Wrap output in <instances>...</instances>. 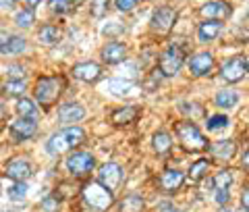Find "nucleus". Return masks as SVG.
Here are the masks:
<instances>
[{"instance_id": "1", "label": "nucleus", "mask_w": 249, "mask_h": 212, "mask_svg": "<svg viewBox=\"0 0 249 212\" xmlns=\"http://www.w3.org/2000/svg\"><path fill=\"white\" fill-rule=\"evenodd\" d=\"M83 139H85V131L81 127H67L58 133H54L48 139L46 150H48V154H62V152L73 150L75 146L83 144Z\"/></svg>"}, {"instance_id": "2", "label": "nucleus", "mask_w": 249, "mask_h": 212, "mask_svg": "<svg viewBox=\"0 0 249 212\" xmlns=\"http://www.w3.org/2000/svg\"><path fill=\"white\" fill-rule=\"evenodd\" d=\"M83 200L88 202V206L93 208V210H98V212H104L112 206V192L110 190H106V187L102 183H98V181H91L83 187Z\"/></svg>"}, {"instance_id": "3", "label": "nucleus", "mask_w": 249, "mask_h": 212, "mask_svg": "<svg viewBox=\"0 0 249 212\" xmlns=\"http://www.w3.org/2000/svg\"><path fill=\"white\" fill-rule=\"evenodd\" d=\"M177 135L181 139V144L185 146V150H189V152H199L208 148V141L201 135V131L189 121H183L177 125Z\"/></svg>"}, {"instance_id": "4", "label": "nucleus", "mask_w": 249, "mask_h": 212, "mask_svg": "<svg viewBox=\"0 0 249 212\" xmlns=\"http://www.w3.org/2000/svg\"><path fill=\"white\" fill-rule=\"evenodd\" d=\"M62 92V79L60 77H42L36 85V98L42 106H52L58 100Z\"/></svg>"}, {"instance_id": "5", "label": "nucleus", "mask_w": 249, "mask_h": 212, "mask_svg": "<svg viewBox=\"0 0 249 212\" xmlns=\"http://www.w3.org/2000/svg\"><path fill=\"white\" fill-rule=\"evenodd\" d=\"M185 62V52L181 50V46H168L164 54L160 57V75L164 77H173L181 71Z\"/></svg>"}, {"instance_id": "6", "label": "nucleus", "mask_w": 249, "mask_h": 212, "mask_svg": "<svg viewBox=\"0 0 249 212\" xmlns=\"http://www.w3.org/2000/svg\"><path fill=\"white\" fill-rule=\"evenodd\" d=\"M177 21V11L173 6H158V9L154 11L152 15V29L158 31V34H168L170 29H173Z\"/></svg>"}, {"instance_id": "7", "label": "nucleus", "mask_w": 249, "mask_h": 212, "mask_svg": "<svg viewBox=\"0 0 249 212\" xmlns=\"http://www.w3.org/2000/svg\"><path fill=\"white\" fill-rule=\"evenodd\" d=\"M247 73V58L245 57H235L231 58L229 62H224L220 69V77L227 83H237L245 77Z\"/></svg>"}, {"instance_id": "8", "label": "nucleus", "mask_w": 249, "mask_h": 212, "mask_svg": "<svg viewBox=\"0 0 249 212\" xmlns=\"http://www.w3.org/2000/svg\"><path fill=\"white\" fill-rule=\"evenodd\" d=\"M67 169L71 171V175L83 177L93 169V156L88 152H75L67 158Z\"/></svg>"}, {"instance_id": "9", "label": "nucleus", "mask_w": 249, "mask_h": 212, "mask_svg": "<svg viewBox=\"0 0 249 212\" xmlns=\"http://www.w3.org/2000/svg\"><path fill=\"white\" fill-rule=\"evenodd\" d=\"M100 181L98 183H102L106 190H116L119 187V183H121V179H123V169L119 167L116 162H108V164H104L102 169H100Z\"/></svg>"}, {"instance_id": "10", "label": "nucleus", "mask_w": 249, "mask_h": 212, "mask_svg": "<svg viewBox=\"0 0 249 212\" xmlns=\"http://www.w3.org/2000/svg\"><path fill=\"white\" fill-rule=\"evenodd\" d=\"M36 131H37V123L31 119V116H21V119H17V121L11 125L13 137H15V139H19V141L34 137V135H36Z\"/></svg>"}, {"instance_id": "11", "label": "nucleus", "mask_w": 249, "mask_h": 212, "mask_svg": "<svg viewBox=\"0 0 249 212\" xmlns=\"http://www.w3.org/2000/svg\"><path fill=\"white\" fill-rule=\"evenodd\" d=\"M201 15H204L206 19H214V21H220V19H227L231 17V4L229 2H222V0H212V2H206L201 6Z\"/></svg>"}, {"instance_id": "12", "label": "nucleus", "mask_w": 249, "mask_h": 212, "mask_svg": "<svg viewBox=\"0 0 249 212\" xmlns=\"http://www.w3.org/2000/svg\"><path fill=\"white\" fill-rule=\"evenodd\" d=\"M100 73H102V69H100V65H96V62H81V65L73 67V77L79 81H85V83L98 81Z\"/></svg>"}, {"instance_id": "13", "label": "nucleus", "mask_w": 249, "mask_h": 212, "mask_svg": "<svg viewBox=\"0 0 249 212\" xmlns=\"http://www.w3.org/2000/svg\"><path fill=\"white\" fill-rule=\"evenodd\" d=\"M212 67H214V54L212 52H199V54H196V57L189 60L191 73L197 75V77L208 75L210 71H212Z\"/></svg>"}, {"instance_id": "14", "label": "nucleus", "mask_w": 249, "mask_h": 212, "mask_svg": "<svg viewBox=\"0 0 249 212\" xmlns=\"http://www.w3.org/2000/svg\"><path fill=\"white\" fill-rule=\"evenodd\" d=\"M6 175H9L13 181H25L31 175V164L25 158H15L9 162V167H6Z\"/></svg>"}, {"instance_id": "15", "label": "nucleus", "mask_w": 249, "mask_h": 212, "mask_svg": "<svg viewBox=\"0 0 249 212\" xmlns=\"http://www.w3.org/2000/svg\"><path fill=\"white\" fill-rule=\"evenodd\" d=\"M104 90L108 94H112V96H129V94H133L137 90V85L129 79H108L104 81Z\"/></svg>"}, {"instance_id": "16", "label": "nucleus", "mask_w": 249, "mask_h": 212, "mask_svg": "<svg viewBox=\"0 0 249 212\" xmlns=\"http://www.w3.org/2000/svg\"><path fill=\"white\" fill-rule=\"evenodd\" d=\"M220 31H222V23H220V21L206 19V21H204V23H201V25H199V29H197V38H199V42L208 44V42L216 40Z\"/></svg>"}, {"instance_id": "17", "label": "nucleus", "mask_w": 249, "mask_h": 212, "mask_svg": "<svg viewBox=\"0 0 249 212\" xmlns=\"http://www.w3.org/2000/svg\"><path fill=\"white\" fill-rule=\"evenodd\" d=\"M124 54H127V46L121 42H110L108 46L102 48V58L108 65H116V62L124 60Z\"/></svg>"}, {"instance_id": "18", "label": "nucleus", "mask_w": 249, "mask_h": 212, "mask_svg": "<svg viewBox=\"0 0 249 212\" xmlns=\"http://www.w3.org/2000/svg\"><path fill=\"white\" fill-rule=\"evenodd\" d=\"M85 116V111H83V106L79 104H65V106H60V111H58V119L62 123H77V121H81Z\"/></svg>"}, {"instance_id": "19", "label": "nucleus", "mask_w": 249, "mask_h": 212, "mask_svg": "<svg viewBox=\"0 0 249 212\" xmlns=\"http://www.w3.org/2000/svg\"><path fill=\"white\" fill-rule=\"evenodd\" d=\"M183 173L181 171H164L162 173V177H160V187L164 192H175L181 187L183 183Z\"/></svg>"}, {"instance_id": "20", "label": "nucleus", "mask_w": 249, "mask_h": 212, "mask_svg": "<svg viewBox=\"0 0 249 212\" xmlns=\"http://www.w3.org/2000/svg\"><path fill=\"white\" fill-rule=\"evenodd\" d=\"M137 115H139V111L135 106H123V108H119V111L112 113V123H116V125L133 123L137 119Z\"/></svg>"}, {"instance_id": "21", "label": "nucleus", "mask_w": 249, "mask_h": 212, "mask_svg": "<svg viewBox=\"0 0 249 212\" xmlns=\"http://www.w3.org/2000/svg\"><path fill=\"white\" fill-rule=\"evenodd\" d=\"M210 150H212V154L218 156V158H231V156L235 154L237 146H235V141H231V139H220V141H216Z\"/></svg>"}, {"instance_id": "22", "label": "nucleus", "mask_w": 249, "mask_h": 212, "mask_svg": "<svg viewBox=\"0 0 249 212\" xmlns=\"http://www.w3.org/2000/svg\"><path fill=\"white\" fill-rule=\"evenodd\" d=\"M60 29L56 27V25H44L42 29H40V34H37V38H40V42L44 44V46H54V44H58V40H60Z\"/></svg>"}, {"instance_id": "23", "label": "nucleus", "mask_w": 249, "mask_h": 212, "mask_svg": "<svg viewBox=\"0 0 249 212\" xmlns=\"http://www.w3.org/2000/svg\"><path fill=\"white\" fill-rule=\"evenodd\" d=\"M237 102H239V96L232 90H222L216 94V106H220V108H232V106H237Z\"/></svg>"}, {"instance_id": "24", "label": "nucleus", "mask_w": 249, "mask_h": 212, "mask_svg": "<svg viewBox=\"0 0 249 212\" xmlns=\"http://www.w3.org/2000/svg\"><path fill=\"white\" fill-rule=\"evenodd\" d=\"M152 144H154V150L158 152V154H166V152L170 150V146H173V139H170L168 133H164V131H158V133H156V135H154Z\"/></svg>"}, {"instance_id": "25", "label": "nucleus", "mask_w": 249, "mask_h": 212, "mask_svg": "<svg viewBox=\"0 0 249 212\" xmlns=\"http://www.w3.org/2000/svg\"><path fill=\"white\" fill-rule=\"evenodd\" d=\"M143 210V200L139 195H127L121 202V212H142Z\"/></svg>"}, {"instance_id": "26", "label": "nucleus", "mask_w": 249, "mask_h": 212, "mask_svg": "<svg viewBox=\"0 0 249 212\" xmlns=\"http://www.w3.org/2000/svg\"><path fill=\"white\" fill-rule=\"evenodd\" d=\"M27 48V42H25V38H21V36H11V40L9 44H6V48H4V54H19Z\"/></svg>"}, {"instance_id": "27", "label": "nucleus", "mask_w": 249, "mask_h": 212, "mask_svg": "<svg viewBox=\"0 0 249 212\" xmlns=\"http://www.w3.org/2000/svg\"><path fill=\"white\" fill-rule=\"evenodd\" d=\"M6 96H23L25 94V81L23 79H11L9 83L2 88Z\"/></svg>"}, {"instance_id": "28", "label": "nucleus", "mask_w": 249, "mask_h": 212, "mask_svg": "<svg viewBox=\"0 0 249 212\" xmlns=\"http://www.w3.org/2000/svg\"><path fill=\"white\" fill-rule=\"evenodd\" d=\"M17 113H19L21 116H31V119H34L36 113H37V108H36V104H34L31 100L21 98V100L17 102Z\"/></svg>"}, {"instance_id": "29", "label": "nucleus", "mask_w": 249, "mask_h": 212, "mask_svg": "<svg viewBox=\"0 0 249 212\" xmlns=\"http://www.w3.org/2000/svg\"><path fill=\"white\" fill-rule=\"evenodd\" d=\"M50 11L56 15H67L73 11V2L71 0H50Z\"/></svg>"}, {"instance_id": "30", "label": "nucleus", "mask_w": 249, "mask_h": 212, "mask_svg": "<svg viewBox=\"0 0 249 212\" xmlns=\"http://www.w3.org/2000/svg\"><path fill=\"white\" fill-rule=\"evenodd\" d=\"M231 183H232V173L231 171H220L214 177V187L216 190H229Z\"/></svg>"}, {"instance_id": "31", "label": "nucleus", "mask_w": 249, "mask_h": 212, "mask_svg": "<svg viewBox=\"0 0 249 212\" xmlns=\"http://www.w3.org/2000/svg\"><path fill=\"white\" fill-rule=\"evenodd\" d=\"M27 195V185L23 181H15L11 187H9V198L11 200H23Z\"/></svg>"}, {"instance_id": "32", "label": "nucleus", "mask_w": 249, "mask_h": 212, "mask_svg": "<svg viewBox=\"0 0 249 212\" xmlns=\"http://www.w3.org/2000/svg\"><path fill=\"white\" fill-rule=\"evenodd\" d=\"M206 125H208V129H210V131H218V129L229 127V119H227L224 115H214V116H210Z\"/></svg>"}, {"instance_id": "33", "label": "nucleus", "mask_w": 249, "mask_h": 212, "mask_svg": "<svg viewBox=\"0 0 249 212\" xmlns=\"http://www.w3.org/2000/svg\"><path fill=\"white\" fill-rule=\"evenodd\" d=\"M15 23H17L19 27H31V23H34V11L31 9L19 11L17 17H15Z\"/></svg>"}, {"instance_id": "34", "label": "nucleus", "mask_w": 249, "mask_h": 212, "mask_svg": "<svg viewBox=\"0 0 249 212\" xmlns=\"http://www.w3.org/2000/svg\"><path fill=\"white\" fill-rule=\"evenodd\" d=\"M206 171H208V160H197L189 169V177L193 179V181H197V179H201V177L206 175Z\"/></svg>"}, {"instance_id": "35", "label": "nucleus", "mask_w": 249, "mask_h": 212, "mask_svg": "<svg viewBox=\"0 0 249 212\" xmlns=\"http://www.w3.org/2000/svg\"><path fill=\"white\" fill-rule=\"evenodd\" d=\"M110 6V0H91V15L93 17H102Z\"/></svg>"}, {"instance_id": "36", "label": "nucleus", "mask_w": 249, "mask_h": 212, "mask_svg": "<svg viewBox=\"0 0 249 212\" xmlns=\"http://www.w3.org/2000/svg\"><path fill=\"white\" fill-rule=\"evenodd\" d=\"M114 6L119 9L121 13H129V11H133L135 6H137V0H116Z\"/></svg>"}, {"instance_id": "37", "label": "nucleus", "mask_w": 249, "mask_h": 212, "mask_svg": "<svg viewBox=\"0 0 249 212\" xmlns=\"http://www.w3.org/2000/svg\"><path fill=\"white\" fill-rule=\"evenodd\" d=\"M42 208H44L46 212H56L58 200H56V198H44V200H42Z\"/></svg>"}, {"instance_id": "38", "label": "nucleus", "mask_w": 249, "mask_h": 212, "mask_svg": "<svg viewBox=\"0 0 249 212\" xmlns=\"http://www.w3.org/2000/svg\"><path fill=\"white\" fill-rule=\"evenodd\" d=\"M9 75L13 79H23V75H25V69L19 67V65H11L9 67Z\"/></svg>"}, {"instance_id": "39", "label": "nucleus", "mask_w": 249, "mask_h": 212, "mask_svg": "<svg viewBox=\"0 0 249 212\" xmlns=\"http://www.w3.org/2000/svg\"><path fill=\"white\" fill-rule=\"evenodd\" d=\"M9 40H11V34H9V31H6V29H0V52H4Z\"/></svg>"}, {"instance_id": "40", "label": "nucleus", "mask_w": 249, "mask_h": 212, "mask_svg": "<svg viewBox=\"0 0 249 212\" xmlns=\"http://www.w3.org/2000/svg\"><path fill=\"white\" fill-rule=\"evenodd\" d=\"M216 202L220 204V206L222 204H227L229 202V192L227 190H216Z\"/></svg>"}, {"instance_id": "41", "label": "nucleus", "mask_w": 249, "mask_h": 212, "mask_svg": "<svg viewBox=\"0 0 249 212\" xmlns=\"http://www.w3.org/2000/svg\"><path fill=\"white\" fill-rule=\"evenodd\" d=\"M160 212H181V210H177L175 206H170V204H164V206L160 208Z\"/></svg>"}, {"instance_id": "42", "label": "nucleus", "mask_w": 249, "mask_h": 212, "mask_svg": "<svg viewBox=\"0 0 249 212\" xmlns=\"http://www.w3.org/2000/svg\"><path fill=\"white\" fill-rule=\"evenodd\" d=\"M247 206H249V193L243 192V210H247Z\"/></svg>"}, {"instance_id": "43", "label": "nucleus", "mask_w": 249, "mask_h": 212, "mask_svg": "<svg viewBox=\"0 0 249 212\" xmlns=\"http://www.w3.org/2000/svg\"><path fill=\"white\" fill-rule=\"evenodd\" d=\"M17 0H0V4H4V6H13Z\"/></svg>"}, {"instance_id": "44", "label": "nucleus", "mask_w": 249, "mask_h": 212, "mask_svg": "<svg viewBox=\"0 0 249 212\" xmlns=\"http://www.w3.org/2000/svg\"><path fill=\"white\" fill-rule=\"evenodd\" d=\"M27 2H29V6H36L37 2H40V0H27Z\"/></svg>"}, {"instance_id": "45", "label": "nucleus", "mask_w": 249, "mask_h": 212, "mask_svg": "<svg viewBox=\"0 0 249 212\" xmlns=\"http://www.w3.org/2000/svg\"><path fill=\"white\" fill-rule=\"evenodd\" d=\"M71 2H81V0H71Z\"/></svg>"}, {"instance_id": "46", "label": "nucleus", "mask_w": 249, "mask_h": 212, "mask_svg": "<svg viewBox=\"0 0 249 212\" xmlns=\"http://www.w3.org/2000/svg\"><path fill=\"white\" fill-rule=\"evenodd\" d=\"M0 116H2V108H0Z\"/></svg>"}]
</instances>
